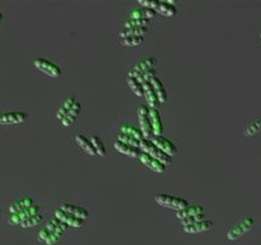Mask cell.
Returning a JSON list of instances; mask_svg holds the SVG:
<instances>
[{"instance_id": "cell-1", "label": "cell", "mask_w": 261, "mask_h": 245, "mask_svg": "<svg viewBox=\"0 0 261 245\" xmlns=\"http://www.w3.org/2000/svg\"><path fill=\"white\" fill-rule=\"evenodd\" d=\"M140 150L141 152L147 153V155H150L152 158L157 159V161H158L159 163L163 164V166H169V164H172V157H169L168 155L162 152V151L159 150V148H157L150 140L142 139V140L140 141Z\"/></svg>"}, {"instance_id": "cell-2", "label": "cell", "mask_w": 261, "mask_h": 245, "mask_svg": "<svg viewBox=\"0 0 261 245\" xmlns=\"http://www.w3.org/2000/svg\"><path fill=\"white\" fill-rule=\"evenodd\" d=\"M254 226V220L251 217H244L242 220H239L238 222L234 226L228 229L227 232V239L228 240H237L241 237H243L244 234L249 232V230L253 228Z\"/></svg>"}, {"instance_id": "cell-3", "label": "cell", "mask_w": 261, "mask_h": 245, "mask_svg": "<svg viewBox=\"0 0 261 245\" xmlns=\"http://www.w3.org/2000/svg\"><path fill=\"white\" fill-rule=\"evenodd\" d=\"M156 201H157V204L161 205V206L167 207V209H171V210H175V211H180V210L189 206V205H188V201L185 199H182V197H177V196H172V195H167V194L157 195Z\"/></svg>"}, {"instance_id": "cell-4", "label": "cell", "mask_w": 261, "mask_h": 245, "mask_svg": "<svg viewBox=\"0 0 261 245\" xmlns=\"http://www.w3.org/2000/svg\"><path fill=\"white\" fill-rule=\"evenodd\" d=\"M138 117L139 122H140V131L142 133L143 139L145 140H151L154 134H152V126L149 117V107L140 105L138 109Z\"/></svg>"}, {"instance_id": "cell-5", "label": "cell", "mask_w": 261, "mask_h": 245, "mask_svg": "<svg viewBox=\"0 0 261 245\" xmlns=\"http://www.w3.org/2000/svg\"><path fill=\"white\" fill-rule=\"evenodd\" d=\"M34 65L39 70V71H42L43 74L48 75V76L51 77H59L60 75H62V69H60L56 64L52 63V61L47 60V59L43 58L35 59Z\"/></svg>"}, {"instance_id": "cell-6", "label": "cell", "mask_w": 261, "mask_h": 245, "mask_svg": "<svg viewBox=\"0 0 261 245\" xmlns=\"http://www.w3.org/2000/svg\"><path fill=\"white\" fill-rule=\"evenodd\" d=\"M152 143H154L155 146H156L157 148H159V150L162 151V152H164L166 155H168L169 157H174L175 155L178 153V148L177 146L174 145L172 141H169L168 139L163 138V136H152L151 138Z\"/></svg>"}, {"instance_id": "cell-7", "label": "cell", "mask_w": 261, "mask_h": 245, "mask_svg": "<svg viewBox=\"0 0 261 245\" xmlns=\"http://www.w3.org/2000/svg\"><path fill=\"white\" fill-rule=\"evenodd\" d=\"M27 120L25 112H8L0 114V125H16Z\"/></svg>"}, {"instance_id": "cell-8", "label": "cell", "mask_w": 261, "mask_h": 245, "mask_svg": "<svg viewBox=\"0 0 261 245\" xmlns=\"http://www.w3.org/2000/svg\"><path fill=\"white\" fill-rule=\"evenodd\" d=\"M155 59L154 58H146L143 60L139 61L138 64H135V67L129 71L128 77H138L140 75H142L143 72H146L147 70L155 69Z\"/></svg>"}, {"instance_id": "cell-9", "label": "cell", "mask_w": 261, "mask_h": 245, "mask_svg": "<svg viewBox=\"0 0 261 245\" xmlns=\"http://www.w3.org/2000/svg\"><path fill=\"white\" fill-rule=\"evenodd\" d=\"M138 158L140 159V162L143 164V166H146L147 168L151 169L152 172H156V173H164V172H166V166L159 163L157 159L152 158V157L150 156V155H147V153L140 152Z\"/></svg>"}, {"instance_id": "cell-10", "label": "cell", "mask_w": 261, "mask_h": 245, "mask_svg": "<svg viewBox=\"0 0 261 245\" xmlns=\"http://www.w3.org/2000/svg\"><path fill=\"white\" fill-rule=\"evenodd\" d=\"M37 213H39V207L37 206V205H34V206L25 210V211L18 212V213H15V214H11L10 218H9V223L13 226L20 225L21 222H23L25 220H27V218H30L31 216H34V214H37Z\"/></svg>"}, {"instance_id": "cell-11", "label": "cell", "mask_w": 261, "mask_h": 245, "mask_svg": "<svg viewBox=\"0 0 261 245\" xmlns=\"http://www.w3.org/2000/svg\"><path fill=\"white\" fill-rule=\"evenodd\" d=\"M149 117L152 126V134L154 136H161L163 134V124H162L161 114L157 109L149 108Z\"/></svg>"}, {"instance_id": "cell-12", "label": "cell", "mask_w": 261, "mask_h": 245, "mask_svg": "<svg viewBox=\"0 0 261 245\" xmlns=\"http://www.w3.org/2000/svg\"><path fill=\"white\" fill-rule=\"evenodd\" d=\"M212 221L206 220L205 218V220L195 222L192 223V225L185 226V227H183V229H184L185 233H189V234H196V233L208 232V230H210L211 228H212Z\"/></svg>"}, {"instance_id": "cell-13", "label": "cell", "mask_w": 261, "mask_h": 245, "mask_svg": "<svg viewBox=\"0 0 261 245\" xmlns=\"http://www.w3.org/2000/svg\"><path fill=\"white\" fill-rule=\"evenodd\" d=\"M55 218H58L59 221H62V222H64L65 225L70 226V227H74V228H80L84 226L85 221L84 220H80V218L74 217L72 214L67 213V212L62 211V210H56L55 211Z\"/></svg>"}, {"instance_id": "cell-14", "label": "cell", "mask_w": 261, "mask_h": 245, "mask_svg": "<svg viewBox=\"0 0 261 245\" xmlns=\"http://www.w3.org/2000/svg\"><path fill=\"white\" fill-rule=\"evenodd\" d=\"M142 88H143V97H145V100H146L149 108L157 109V107L159 105V102H158V98H157L156 93H155L152 85L150 84V82H145V84L142 85Z\"/></svg>"}, {"instance_id": "cell-15", "label": "cell", "mask_w": 261, "mask_h": 245, "mask_svg": "<svg viewBox=\"0 0 261 245\" xmlns=\"http://www.w3.org/2000/svg\"><path fill=\"white\" fill-rule=\"evenodd\" d=\"M60 210L64 212H67V213L72 214L74 217L80 218V220L85 221L87 217H88V212H87L86 209H84V207H80V206H75V205L64 204V205H62Z\"/></svg>"}, {"instance_id": "cell-16", "label": "cell", "mask_w": 261, "mask_h": 245, "mask_svg": "<svg viewBox=\"0 0 261 245\" xmlns=\"http://www.w3.org/2000/svg\"><path fill=\"white\" fill-rule=\"evenodd\" d=\"M204 213V207L199 206V205H195V206H188L185 209L177 211V217L180 221L187 220V218L194 217V216H199V214Z\"/></svg>"}, {"instance_id": "cell-17", "label": "cell", "mask_w": 261, "mask_h": 245, "mask_svg": "<svg viewBox=\"0 0 261 245\" xmlns=\"http://www.w3.org/2000/svg\"><path fill=\"white\" fill-rule=\"evenodd\" d=\"M60 223H62V221H59V220H58V218H55V217H54L53 220L51 221V222L47 223L46 227H44L42 230H39L38 235H37V238H38L39 242H42V243L46 242L47 238H48L49 235L52 234V233L55 232L56 228L59 227Z\"/></svg>"}, {"instance_id": "cell-18", "label": "cell", "mask_w": 261, "mask_h": 245, "mask_svg": "<svg viewBox=\"0 0 261 245\" xmlns=\"http://www.w3.org/2000/svg\"><path fill=\"white\" fill-rule=\"evenodd\" d=\"M80 112H81V103L80 102H75V105H72L71 109L69 110L67 115H65L64 119L62 120V125L63 126H71L75 122H76L77 117H79Z\"/></svg>"}, {"instance_id": "cell-19", "label": "cell", "mask_w": 261, "mask_h": 245, "mask_svg": "<svg viewBox=\"0 0 261 245\" xmlns=\"http://www.w3.org/2000/svg\"><path fill=\"white\" fill-rule=\"evenodd\" d=\"M35 202L31 197H26V199H21L18 201L14 202L10 207H9V211H10L11 214L18 213V212H22L25 210L30 209L31 206H34Z\"/></svg>"}, {"instance_id": "cell-20", "label": "cell", "mask_w": 261, "mask_h": 245, "mask_svg": "<svg viewBox=\"0 0 261 245\" xmlns=\"http://www.w3.org/2000/svg\"><path fill=\"white\" fill-rule=\"evenodd\" d=\"M150 84L152 85V87H154V91L155 93H156L157 98H158V102L159 103H164L167 101V92L166 88H164L163 84H162L161 80L158 79L157 76H155L154 79L150 81Z\"/></svg>"}, {"instance_id": "cell-21", "label": "cell", "mask_w": 261, "mask_h": 245, "mask_svg": "<svg viewBox=\"0 0 261 245\" xmlns=\"http://www.w3.org/2000/svg\"><path fill=\"white\" fill-rule=\"evenodd\" d=\"M68 227H69V226L65 225L64 222H62V223H60L59 227H58L55 229V232L52 233V234L49 235L48 238H47L46 242H44V243H46L47 245H54V244H56L58 242H60V239L63 238V235H64L65 233H67Z\"/></svg>"}, {"instance_id": "cell-22", "label": "cell", "mask_w": 261, "mask_h": 245, "mask_svg": "<svg viewBox=\"0 0 261 245\" xmlns=\"http://www.w3.org/2000/svg\"><path fill=\"white\" fill-rule=\"evenodd\" d=\"M114 148L118 152L123 153V155H126V156L129 157H139V155H140V148H136V147H133V146H129V145H125V143H122L119 142V141H117V142L114 143Z\"/></svg>"}, {"instance_id": "cell-23", "label": "cell", "mask_w": 261, "mask_h": 245, "mask_svg": "<svg viewBox=\"0 0 261 245\" xmlns=\"http://www.w3.org/2000/svg\"><path fill=\"white\" fill-rule=\"evenodd\" d=\"M149 28L147 27H133V28H123L119 32V37L121 38H126V37H136V36H142L147 34Z\"/></svg>"}, {"instance_id": "cell-24", "label": "cell", "mask_w": 261, "mask_h": 245, "mask_svg": "<svg viewBox=\"0 0 261 245\" xmlns=\"http://www.w3.org/2000/svg\"><path fill=\"white\" fill-rule=\"evenodd\" d=\"M75 141H76L77 145L84 150V152H86L87 155H90V156H96L95 148H93L92 143H91V141L88 140V139L85 138L84 135H76L75 136Z\"/></svg>"}, {"instance_id": "cell-25", "label": "cell", "mask_w": 261, "mask_h": 245, "mask_svg": "<svg viewBox=\"0 0 261 245\" xmlns=\"http://www.w3.org/2000/svg\"><path fill=\"white\" fill-rule=\"evenodd\" d=\"M156 11L158 14H161V15L167 16V18H173V16L177 15V8H175V5L167 3V1H159Z\"/></svg>"}, {"instance_id": "cell-26", "label": "cell", "mask_w": 261, "mask_h": 245, "mask_svg": "<svg viewBox=\"0 0 261 245\" xmlns=\"http://www.w3.org/2000/svg\"><path fill=\"white\" fill-rule=\"evenodd\" d=\"M156 15V11L151 10V9L141 8L133 10L130 13V18H140V20H151Z\"/></svg>"}, {"instance_id": "cell-27", "label": "cell", "mask_w": 261, "mask_h": 245, "mask_svg": "<svg viewBox=\"0 0 261 245\" xmlns=\"http://www.w3.org/2000/svg\"><path fill=\"white\" fill-rule=\"evenodd\" d=\"M75 102H76V98L75 97L67 98V100L64 101V103L60 105V108L58 109V112H56V119L62 122V120L65 118V115H67L68 113H69V110L71 109L72 105H75Z\"/></svg>"}, {"instance_id": "cell-28", "label": "cell", "mask_w": 261, "mask_h": 245, "mask_svg": "<svg viewBox=\"0 0 261 245\" xmlns=\"http://www.w3.org/2000/svg\"><path fill=\"white\" fill-rule=\"evenodd\" d=\"M121 133L131 136V138L136 139V140H139V141H141L143 139L142 133L140 131V129L135 128V126L126 125V124H124V125L121 126Z\"/></svg>"}, {"instance_id": "cell-29", "label": "cell", "mask_w": 261, "mask_h": 245, "mask_svg": "<svg viewBox=\"0 0 261 245\" xmlns=\"http://www.w3.org/2000/svg\"><path fill=\"white\" fill-rule=\"evenodd\" d=\"M126 82H128L129 88L133 91L134 95L138 96V97H142L143 96L142 85H141L140 82L135 79V77H128V79H126Z\"/></svg>"}, {"instance_id": "cell-30", "label": "cell", "mask_w": 261, "mask_h": 245, "mask_svg": "<svg viewBox=\"0 0 261 245\" xmlns=\"http://www.w3.org/2000/svg\"><path fill=\"white\" fill-rule=\"evenodd\" d=\"M145 41V37L136 36V37H126V38H121V44L124 47H138L141 46Z\"/></svg>"}, {"instance_id": "cell-31", "label": "cell", "mask_w": 261, "mask_h": 245, "mask_svg": "<svg viewBox=\"0 0 261 245\" xmlns=\"http://www.w3.org/2000/svg\"><path fill=\"white\" fill-rule=\"evenodd\" d=\"M90 141H91V143H92L93 148H95L96 155H98V156H101V157H104L105 155H107V152H105L104 145H103L102 140H101V139L98 138V136H92Z\"/></svg>"}, {"instance_id": "cell-32", "label": "cell", "mask_w": 261, "mask_h": 245, "mask_svg": "<svg viewBox=\"0 0 261 245\" xmlns=\"http://www.w3.org/2000/svg\"><path fill=\"white\" fill-rule=\"evenodd\" d=\"M261 130V118L254 120V122H249L248 125L245 126V135L246 136H253L256 133Z\"/></svg>"}, {"instance_id": "cell-33", "label": "cell", "mask_w": 261, "mask_h": 245, "mask_svg": "<svg viewBox=\"0 0 261 245\" xmlns=\"http://www.w3.org/2000/svg\"><path fill=\"white\" fill-rule=\"evenodd\" d=\"M42 220H43L42 214L37 213V214H34V216H31L30 218H27V220H25L23 222H21L20 226L22 228H31V227H35V226L39 225V223L42 222Z\"/></svg>"}, {"instance_id": "cell-34", "label": "cell", "mask_w": 261, "mask_h": 245, "mask_svg": "<svg viewBox=\"0 0 261 245\" xmlns=\"http://www.w3.org/2000/svg\"><path fill=\"white\" fill-rule=\"evenodd\" d=\"M118 141L122 143H125V145L133 146V147H136V148H140V141L136 140V139H134V138H131V136L125 135V134H123V133L118 134Z\"/></svg>"}, {"instance_id": "cell-35", "label": "cell", "mask_w": 261, "mask_h": 245, "mask_svg": "<svg viewBox=\"0 0 261 245\" xmlns=\"http://www.w3.org/2000/svg\"><path fill=\"white\" fill-rule=\"evenodd\" d=\"M149 20H140V18H129L124 22V28H133V27H147Z\"/></svg>"}, {"instance_id": "cell-36", "label": "cell", "mask_w": 261, "mask_h": 245, "mask_svg": "<svg viewBox=\"0 0 261 245\" xmlns=\"http://www.w3.org/2000/svg\"><path fill=\"white\" fill-rule=\"evenodd\" d=\"M156 76V70L151 69V70H147L146 72H143L142 75H140V76L136 77V80H138L139 82H140L141 85H143L145 82H150L154 77Z\"/></svg>"}, {"instance_id": "cell-37", "label": "cell", "mask_w": 261, "mask_h": 245, "mask_svg": "<svg viewBox=\"0 0 261 245\" xmlns=\"http://www.w3.org/2000/svg\"><path fill=\"white\" fill-rule=\"evenodd\" d=\"M140 5H142V8L146 9H151V10L156 11L157 6H158L159 1L158 0H139L138 1Z\"/></svg>"}, {"instance_id": "cell-38", "label": "cell", "mask_w": 261, "mask_h": 245, "mask_svg": "<svg viewBox=\"0 0 261 245\" xmlns=\"http://www.w3.org/2000/svg\"><path fill=\"white\" fill-rule=\"evenodd\" d=\"M202 220H205V214H204V213L199 214V216H194V217L187 218V220H183V221H180V222H182L183 227H185V226L192 225V223L199 222V221H202Z\"/></svg>"}, {"instance_id": "cell-39", "label": "cell", "mask_w": 261, "mask_h": 245, "mask_svg": "<svg viewBox=\"0 0 261 245\" xmlns=\"http://www.w3.org/2000/svg\"><path fill=\"white\" fill-rule=\"evenodd\" d=\"M1 20H3V14L0 13V21H1Z\"/></svg>"}, {"instance_id": "cell-40", "label": "cell", "mask_w": 261, "mask_h": 245, "mask_svg": "<svg viewBox=\"0 0 261 245\" xmlns=\"http://www.w3.org/2000/svg\"><path fill=\"white\" fill-rule=\"evenodd\" d=\"M260 38H261V34H260Z\"/></svg>"}, {"instance_id": "cell-41", "label": "cell", "mask_w": 261, "mask_h": 245, "mask_svg": "<svg viewBox=\"0 0 261 245\" xmlns=\"http://www.w3.org/2000/svg\"><path fill=\"white\" fill-rule=\"evenodd\" d=\"M0 212H1V211H0Z\"/></svg>"}]
</instances>
